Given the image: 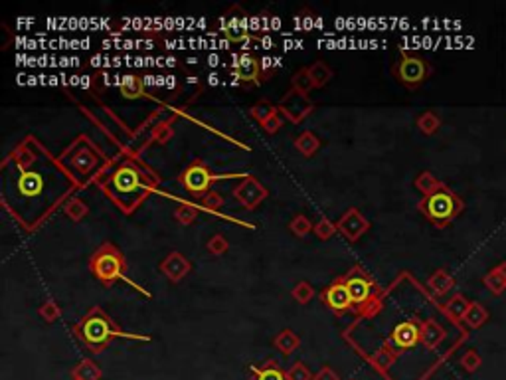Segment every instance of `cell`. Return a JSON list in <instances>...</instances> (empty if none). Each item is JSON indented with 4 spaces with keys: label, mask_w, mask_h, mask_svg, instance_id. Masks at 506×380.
I'll list each match as a JSON object with an SVG mask.
<instances>
[{
    "label": "cell",
    "mask_w": 506,
    "mask_h": 380,
    "mask_svg": "<svg viewBox=\"0 0 506 380\" xmlns=\"http://www.w3.org/2000/svg\"><path fill=\"white\" fill-rule=\"evenodd\" d=\"M281 123H283V113L277 111V113H273L267 121L263 123V129H265V133H269V135H275L277 131H279Z\"/></svg>",
    "instance_id": "d590c367"
},
{
    "label": "cell",
    "mask_w": 506,
    "mask_h": 380,
    "mask_svg": "<svg viewBox=\"0 0 506 380\" xmlns=\"http://www.w3.org/2000/svg\"><path fill=\"white\" fill-rule=\"evenodd\" d=\"M251 380H287V375L281 370L277 363H265L263 366H251Z\"/></svg>",
    "instance_id": "d6986e66"
},
{
    "label": "cell",
    "mask_w": 506,
    "mask_h": 380,
    "mask_svg": "<svg viewBox=\"0 0 506 380\" xmlns=\"http://www.w3.org/2000/svg\"><path fill=\"white\" fill-rule=\"evenodd\" d=\"M214 180V174L210 173V169L202 163V161H194L192 165L180 174V182L182 187L188 190L196 198H204L210 189V182Z\"/></svg>",
    "instance_id": "277c9868"
},
{
    "label": "cell",
    "mask_w": 506,
    "mask_h": 380,
    "mask_svg": "<svg viewBox=\"0 0 506 380\" xmlns=\"http://www.w3.org/2000/svg\"><path fill=\"white\" fill-rule=\"evenodd\" d=\"M291 295H293V299H295L297 303H301V305H307V303H309V301L314 297V289L309 281H299L297 285L293 287Z\"/></svg>",
    "instance_id": "83f0119b"
},
{
    "label": "cell",
    "mask_w": 506,
    "mask_h": 380,
    "mask_svg": "<svg viewBox=\"0 0 506 380\" xmlns=\"http://www.w3.org/2000/svg\"><path fill=\"white\" fill-rule=\"evenodd\" d=\"M279 111V107L277 105H273L271 102H267V99H262V102H257V104L253 105L251 109H249V113H251V117L253 119H257V121L265 123L273 113H277Z\"/></svg>",
    "instance_id": "603a6c76"
},
{
    "label": "cell",
    "mask_w": 506,
    "mask_h": 380,
    "mask_svg": "<svg viewBox=\"0 0 506 380\" xmlns=\"http://www.w3.org/2000/svg\"><path fill=\"white\" fill-rule=\"evenodd\" d=\"M291 84H293V89H297L301 93H309L313 89V80L309 75V69L303 68L301 71H297L293 78H291Z\"/></svg>",
    "instance_id": "f546056e"
},
{
    "label": "cell",
    "mask_w": 506,
    "mask_h": 380,
    "mask_svg": "<svg viewBox=\"0 0 506 380\" xmlns=\"http://www.w3.org/2000/svg\"><path fill=\"white\" fill-rule=\"evenodd\" d=\"M309 75H311V80H313V86L316 89H320V87H325L329 82H331L332 78H334V71H332L325 62H314L309 66Z\"/></svg>",
    "instance_id": "ac0fdd59"
},
{
    "label": "cell",
    "mask_w": 506,
    "mask_h": 380,
    "mask_svg": "<svg viewBox=\"0 0 506 380\" xmlns=\"http://www.w3.org/2000/svg\"><path fill=\"white\" fill-rule=\"evenodd\" d=\"M77 335L81 337V341L91 348V351H101L111 337L123 335L117 329L113 327V323L109 321V317L105 315L101 309H93L84 317V321L77 325Z\"/></svg>",
    "instance_id": "6da1fadb"
},
{
    "label": "cell",
    "mask_w": 506,
    "mask_h": 380,
    "mask_svg": "<svg viewBox=\"0 0 506 380\" xmlns=\"http://www.w3.org/2000/svg\"><path fill=\"white\" fill-rule=\"evenodd\" d=\"M421 337H423V341H425V345H435L437 339H441V331L435 327V325H427L425 331L421 333Z\"/></svg>",
    "instance_id": "8d00e7d4"
},
{
    "label": "cell",
    "mask_w": 506,
    "mask_h": 380,
    "mask_svg": "<svg viewBox=\"0 0 506 380\" xmlns=\"http://www.w3.org/2000/svg\"><path fill=\"white\" fill-rule=\"evenodd\" d=\"M32 161H34V155L28 151V149H24V147H20L16 151V163L24 169V167H28V165H32Z\"/></svg>",
    "instance_id": "74e56055"
},
{
    "label": "cell",
    "mask_w": 506,
    "mask_h": 380,
    "mask_svg": "<svg viewBox=\"0 0 506 380\" xmlns=\"http://www.w3.org/2000/svg\"><path fill=\"white\" fill-rule=\"evenodd\" d=\"M220 24H222V34L226 36L229 42L238 44L249 38V18L240 4H233L222 16Z\"/></svg>",
    "instance_id": "3957f363"
},
{
    "label": "cell",
    "mask_w": 506,
    "mask_h": 380,
    "mask_svg": "<svg viewBox=\"0 0 506 380\" xmlns=\"http://www.w3.org/2000/svg\"><path fill=\"white\" fill-rule=\"evenodd\" d=\"M236 75L238 80L245 84V86H257L260 84V75H262V64L257 62V58L253 54L244 52L238 58L236 64Z\"/></svg>",
    "instance_id": "5bb4252c"
},
{
    "label": "cell",
    "mask_w": 506,
    "mask_h": 380,
    "mask_svg": "<svg viewBox=\"0 0 506 380\" xmlns=\"http://www.w3.org/2000/svg\"><path fill=\"white\" fill-rule=\"evenodd\" d=\"M18 192L26 198H36L42 194L44 190V178L42 174L36 173V171H22L18 176Z\"/></svg>",
    "instance_id": "2e32d148"
},
{
    "label": "cell",
    "mask_w": 506,
    "mask_h": 380,
    "mask_svg": "<svg viewBox=\"0 0 506 380\" xmlns=\"http://www.w3.org/2000/svg\"><path fill=\"white\" fill-rule=\"evenodd\" d=\"M289 230H291L297 238H305V236H309V234L313 232L314 226H313V222L307 218V216L299 214V216H295V218L289 222Z\"/></svg>",
    "instance_id": "484cf974"
},
{
    "label": "cell",
    "mask_w": 506,
    "mask_h": 380,
    "mask_svg": "<svg viewBox=\"0 0 506 380\" xmlns=\"http://www.w3.org/2000/svg\"><path fill=\"white\" fill-rule=\"evenodd\" d=\"M392 361H394V355H390L385 351H380V355L374 357V363L378 364V366H382V368H388L392 364Z\"/></svg>",
    "instance_id": "ab89813d"
},
{
    "label": "cell",
    "mask_w": 506,
    "mask_h": 380,
    "mask_svg": "<svg viewBox=\"0 0 506 380\" xmlns=\"http://www.w3.org/2000/svg\"><path fill=\"white\" fill-rule=\"evenodd\" d=\"M113 189L123 194H131L140 187V173L137 167H133L131 163H125L121 165L115 173H113Z\"/></svg>",
    "instance_id": "7c38bea8"
},
{
    "label": "cell",
    "mask_w": 506,
    "mask_h": 380,
    "mask_svg": "<svg viewBox=\"0 0 506 380\" xmlns=\"http://www.w3.org/2000/svg\"><path fill=\"white\" fill-rule=\"evenodd\" d=\"M419 127H421L425 133H431V131L437 127V121L431 117V115H425V117L419 119Z\"/></svg>",
    "instance_id": "60d3db41"
},
{
    "label": "cell",
    "mask_w": 506,
    "mask_h": 380,
    "mask_svg": "<svg viewBox=\"0 0 506 380\" xmlns=\"http://www.w3.org/2000/svg\"><path fill=\"white\" fill-rule=\"evenodd\" d=\"M190 270H192V263L184 258L180 252H170L166 258L162 259V263H160V272L168 277L173 283L182 281L184 277L190 274Z\"/></svg>",
    "instance_id": "4fadbf2b"
},
{
    "label": "cell",
    "mask_w": 506,
    "mask_h": 380,
    "mask_svg": "<svg viewBox=\"0 0 506 380\" xmlns=\"http://www.w3.org/2000/svg\"><path fill=\"white\" fill-rule=\"evenodd\" d=\"M295 149H297L301 155L313 156L318 149H320V141L314 137L311 131H305L295 139Z\"/></svg>",
    "instance_id": "44dd1931"
},
{
    "label": "cell",
    "mask_w": 506,
    "mask_h": 380,
    "mask_svg": "<svg viewBox=\"0 0 506 380\" xmlns=\"http://www.w3.org/2000/svg\"><path fill=\"white\" fill-rule=\"evenodd\" d=\"M73 379L75 380H99L101 379V368L93 363V361H84V363L75 366V370H73Z\"/></svg>",
    "instance_id": "7402d4cb"
},
{
    "label": "cell",
    "mask_w": 506,
    "mask_h": 380,
    "mask_svg": "<svg viewBox=\"0 0 506 380\" xmlns=\"http://www.w3.org/2000/svg\"><path fill=\"white\" fill-rule=\"evenodd\" d=\"M202 206L210 210V212H218L220 208L224 206V196L216 190H210L208 194L202 198Z\"/></svg>",
    "instance_id": "836d02e7"
},
{
    "label": "cell",
    "mask_w": 506,
    "mask_h": 380,
    "mask_svg": "<svg viewBox=\"0 0 506 380\" xmlns=\"http://www.w3.org/2000/svg\"><path fill=\"white\" fill-rule=\"evenodd\" d=\"M38 311H40V317H42L46 323H53V321H58V319H60V315H62V309H60V305H58L55 301H46V303H42Z\"/></svg>",
    "instance_id": "1f68e13d"
},
{
    "label": "cell",
    "mask_w": 506,
    "mask_h": 380,
    "mask_svg": "<svg viewBox=\"0 0 506 380\" xmlns=\"http://www.w3.org/2000/svg\"><path fill=\"white\" fill-rule=\"evenodd\" d=\"M287 380H313V375L307 368V364L297 361V363H293V366L287 370Z\"/></svg>",
    "instance_id": "d6a6232c"
},
{
    "label": "cell",
    "mask_w": 506,
    "mask_h": 380,
    "mask_svg": "<svg viewBox=\"0 0 506 380\" xmlns=\"http://www.w3.org/2000/svg\"><path fill=\"white\" fill-rule=\"evenodd\" d=\"M336 230H338V226L334 224L332 220L329 218H320L316 226H314V236L318 238V240H322V242H327V240H331L332 236L336 234Z\"/></svg>",
    "instance_id": "4316f807"
},
{
    "label": "cell",
    "mask_w": 506,
    "mask_h": 380,
    "mask_svg": "<svg viewBox=\"0 0 506 380\" xmlns=\"http://www.w3.org/2000/svg\"><path fill=\"white\" fill-rule=\"evenodd\" d=\"M419 337H421V331H419V327L414 321H403L400 325H396V329L392 331V343L400 346V348L416 346Z\"/></svg>",
    "instance_id": "9a60e30c"
},
{
    "label": "cell",
    "mask_w": 506,
    "mask_h": 380,
    "mask_svg": "<svg viewBox=\"0 0 506 380\" xmlns=\"http://www.w3.org/2000/svg\"><path fill=\"white\" fill-rule=\"evenodd\" d=\"M175 218L182 226L194 224L198 218V208L190 206V204H178V208L175 210Z\"/></svg>",
    "instance_id": "f1b7e54d"
},
{
    "label": "cell",
    "mask_w": 506,
    "mask_h": 380,
    "mask_svg": "<svg viewBox=\"0 0 506 380\" xmlns=\"http://www.w3.org/2000/svg\"><path fill=\"white\" fill-rule=\"evenodd\" d=\"M313 380H340V377L332 370L331 366H322Z\"/></svg>",
    "instance_id": "f35d334b"
},
{
    "label": "cell",
    "mask_w": 506,
    "mask_h": 380,
    "mask_svg": "<svg viewBox=\"0 0 506 380\" xmlns=\"http://www.w3.org/2000/svg\"><path fill=\"white\" fill-rule=\"evenodd\" d=\"M344 283L349 287L350 297H352V303L354 305H360L364 307L368 301H370V295H372V279L364 274V270L360 268H354L349 276L344 277Z\"/></svg>",
    "instance_id": "ba28073f"
},
{
    "label": "cell",
    "mask_w": 506,
    "mask_h": 380,
    "mask_svg": "<svg viewBox=\"0 0 506 380\" xmlns=\"http://www.w3.org/2000/svg\"><path fill=\"white\" fill-rule=\"evenodd\" d=\"M273 345H275V348H277L279 353H283L285 357H289V355H293V353L299 348L301 339L297 337V333H293L291 329H283L279 335L275 337Z\"/></svg>",
    "instance_id": "e0dca14e"
},
{
    "label": "cell",
    "mask_w": 506,
    "mask_h": 380,
    "mask_svg": "<svg viewBox=\"0 0 506 380\" xmlns=\"http://www.w3.org/2000/svg\"><path fill=\"white\" fill-rule=\"evenodd\" d=\"M233 198L247 210H253L262 204L263 200L267 198V190L262 182L253 176H245L244 182H240L236 189H233Z\"/></svg>",
    "instance_id": "52a82bcc"
},
{
    "label": "cell",
    "mask_w": 506,
    "mask_h": 380,
    "mask_svg": "<svg viewBox=\"0 0 506 380\" xmlns=\"http://www.w3.org/2000/svg\"><path fill=\"white\" fill-rule=\"evenodd\" d=\"M64 212L70 216L73 222H81L86 216H88L89 208L88 204L84 202V200H79V198H71L66 202V206H64Z\"/></svg>",
    "instance_id": "d4e9b609"
},
{
    "label": "cell",
    "mask_w": 506,
    "mask_h": 380,
    "mask_svg": "<svg viewBox=\"0 0 506 380\" xmlns=\"http://www.w3.org/2000/svg\"><path fill=\"white\" fill-rule=\"evenodd\" d=\"M431 185H433V180H431V176H429L427 173L423 174V176L418 180V187L421 190H425V192H429V190H431Z\"/></svg>",
    "instance_id": "b9f144b4"
},
{
    "label": "cell",
    "mask_w": 506,
    "mask_h": 380,
    "mask_svg": "<svg viewBox=\"0 0 506 380\" xmlns=\"http://www.w3.org/2000/svg\"><path fill=\"white\" fill-rule=\"evenodd\" d=\"M71 163H73V167H75L79 173H89V171L95 167L97 158H95V155L89 151L88 147H84V149H79L77 155L71 158Z\"/></svg>",
    "instance_id": "cb8c5ba5"
},
{
    "label": "cell",
    "mask_w": 506,
    "mask_h": 380,
    "mask_svg": "<svg viewBox=\"0 0 506 380\" xmlns=\"http://www.w3.org/2000/svg\"><path fill=\"white\" fill-rule=\"evenodd\" d=\"M153 137H155V141H158L160 145H166L170 139L175 137V129H173L170 125H160V127L155 129Z\"/></svg>",
    "instance_id": "e575fe53"
},
{
    "label": "cell",
    "mask_w": 506,
    "mask_h": 380,
    "mask_svg": "<svg viewBox=\"0 0 506 380\" xmlns=\"http://www.w3.org/2000/svg\"><path fill=\"white\" fill-rule=\"evenodd\" d=\"M320 299H322V303L334 313L349 311L350 307L354 305V303H352V297H350L349 287H346V283H344V279H336L334 283H331V285L320 294Z\"/></svg>",
    "instance_id": "8fae6325"
},
{
    "label": "cell",
    "mask_w": 506,
    "mask_h": 380,
    "mask_svg": "<svg viewBox=\"0 0 506 380\" xmlns=\"http://www.w3.org/2000/svg\"><path fill=\"white\" fill-rule=\"evenodd\" d=\"M421 208L431 220L445 222V220L453 218V214L457 212V200L453 198V194H449L445 190H435L425 198Z\"/></svg>",
    "instance_id": "5b68a950"
},
{
    "label": "cell",
    "mask_w": 506,
    "mask_h": 380,
    "mask_svg": "<svg viewBox=\"0 0 506 380\" xmlns=\"http://www.w3.org/2000/svg\"><path fill=\"white\" fill-rule=\"evenodd\" d=\"M279 111L283 115H287L293 123H301L313 111V102L307 97V93H301L297 89H291L281 99Z\"/></svg>",
    "instance_id": "8992f818"
},
{
    "label": "cell",
    "mask_w": 506,
    "mask_h": 380,
    "mask_svg": "<svg viewBox=\"0 0 506 380\" xmlns=\"http://www.w3.org/2000/svg\"><path fill=\"white\" fill-rule=\"evenodd\" d=\"M427 64L419 58H414V56H403L396 68V73L400 78V82L405 84L407 87H416L419 86L425 75H427Z\"/></svg>",
    "instance_id": "30bf717a"
},
{
    "label": "cell",
    "mask_w": 506,
    "mask_h": 380,
    "mask_svg": "<svg viewBox=\"0 0 506 380\" xmlns=\"http://www.w3.org/2000/svg\"><path fill=\"white\" fill-rule=\"evenodd\" d=\"M336 226H338V232L344 234L346 240H350V242L360 240L368 230H370V222H368L360 212H358V208H349V210L340 216V220L336 222Z\"/></svg>",
    "instance_id": "9c48e42d"
},
{
    "label": "cell",
    "mask_w": 506,
    "mask_h": 380,
    "mask_svg": "<svg viewBox=\"0 0 506 380\" xmlns=\"http://www.w3.org/2000/svg\"><path fill=\"white\" fill-rule=\"evenodd\" d=\"M121 93L125 99H139L144 93V84L137 75H125L121 80Z\"/></svg>",
    "instance_id": "ffe728a7"
},
{
    "label": "cell",
    "mask_w": 506,
    "mask_h": 380,
    "mask_svg": "<svg viewBox=\"0 0 506 380\" xmlns=\"http://www.w3.org/2000/svg\"><path fill=\"white\" fill-rule=\"evenodd\" d=\"M91 274L97 277L103 285L115 283L119 277H123L125 270V258L113 244H103L89 261Z\"/></svg>",
    "instance_id": "7a4b0ae2"
},
{
    "label": "cell",
    "mask_w": 506,
    "mask_h": 380,
    "mask_svg": "<svg viewBox=\"0 0 506 380\" xmlns=\"http://www.w3.org/2000/svg\"><path fill=\"white\" fill-rule=\"evenodd\" d=\"M206 248H208V252L212 256H224L227 250H229V242L226 240V236L214 234L208 240V244H206Z\"/></svg>",
    "instance_id": "4dcf8cb0"
}]
</instances>
